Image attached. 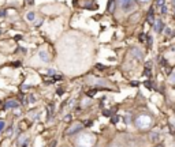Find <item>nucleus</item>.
<instances>
[{"mask_svg": "<svg viewBox=\"0 0 175 147\" xmlns=\"http://www.w3.org/2000/svg\"><path fill=\"white\" fill-rule=\"evenodd\" d=\"M95 142H96V138L92 134H82L77 139V145L80 147H92L95 145Z\"/></svg>", "mask_w": 175, "mask_h": 147, "instance_id": "1", "label": "nucleus"}, {"mask_svg": "<svg viewBox=\"0 0 175 147\" xmlns=\"http://www.w3.org/2000/svg\"><path fill=\"white\" fill-rule=\"evenodd\" d=\"M136 124H137V127H138L140 130H147V128L151 127L152 119L149 117V116H147V115H141V116L137 117Z\"/></svg>", "mask_w": 175, "mask_h": 147, "instance_id": "2", "label": "nucleus"}, {"mask_svg": "<svg viewBox=\"0 0 175 147\" xmlns=\"http://www.w3.org/2000/svg\"><path fill=\"white\" fill-rule=\"evenodd\" d=\"M118 3H119V6L126 11H129V10L136 7V0H118Z\"/></svg>", "mask_w": 175, "mask_h": 147, "instance_id": "3", "label": "nucleus"}, {"mask_svg": "<svg viewBox=\"0 0 175 147\" xmlns=\"http://www.w3.org/2000/svg\"><path fill=\"white\" fill-rule=\"evenodd\" d=\"M81 128H82V124L81 123H77V124H73L71 127L69 128V130L66 131V135H73L74 132H78V131L81 130Z\"/></svg>", "mask_w": 175, "mask_h": 147, "instance_id": "4", "label": "nucleus"}, {"mask_svg": "<svg viewBox=\"0 0 175 147\" xmlns=\"http://www.w3.org/2000/svg\"><path fill=\"white\" fill-rule=\"evenodd\" d=\"M6 109H13V108H18V101L17 100H10L4 104Z\"/></svg>", "mask_w": 175, "mask_h": 147, "instance_id": "5", "label": "nucleus"}, {"mask_svg": "<svg viewBox=\"0 0 175 147\" xmlns=\"http://www.w3.org/2000/svg\"><path fill=\"white\" fill-rule=\"evenodd\" d=\"M156 6L160 8V12H166L167 11V7H166V2L164 0H156Z\"/></svg>", "mask_w": 175, "mask_h": 147, "instance_id": "6", "label": "nucleus"}, {"mask_svg": "<svg viewBox=\"0 0 175 147\" xmlns=\"http://www.w3.org/2000/svg\"><path fill=\"white\" fill-rule=\"evenodd\" d=\"M39 56L41 57L43 61H45V63L49 61V56H48V53H47L45 51H40V52H39Z\"/></svg>", "mask_w": 175, "mask_h": 147, "instance_id": "7", "label": "nucleus"}, {"mask_svg": "<svg viewBox=\"0 0 175 147\" xmlns=\"http://www.w3.org/2000/svg\"><path fill=\"white\" fill-rule=\"evenodd\" d=\"M26 18H28L29 21H34L36 14H34V12H28V15H26Z\"/></svg>", "mask_w": 175, "mask_h": 147, "instance_id": "8", "label": "nucleus"}, {"mask_svg": "<svg viewBox=\"0 0 175 147\" xmlns=\"http://www.w3.org/2000/svg\"><path fill=\"white\" fill-rule=\"evenodd\" d=\"M168 81H170L171 85H175V72H172V74L170 75V79H168Z\"/></svg>", "mask_w": 175, "mask_h": 147, "instance_id": "9", "label": "nucleus"}, {"mask_svg": "<svg viewBox=\"0 0 175 147\" xmlns=\"http://www.w3.org/2000/svg\"><path fill=\"white\" fill-rule=\"evenodd\" d=\"M156 30H157V32L162 30V21H156Z\"/></svg>", "mask_w": 175, "mask_h": 147, "instance_id": "10", "label": "nucleus"}, {"mask_svg": "<svg viewBox=\"0 0 175 147\" xmlns=\"http://www.w3.org/2000/svg\"><path fill=\"white\" fill-rule=\"evenodd\" d=\"M3 128H4V121H0V132H2Z\"/></svg>", "mask_w": 175, "mask_h": 147, "instance_id": "11", "label": "nucleus"}, {"mask_svg": "<svg viewBox=\"0 0 175 147\" xmlns=\"http://www.w3.org/2000/svg\"><path fill=\"white\" fill-rule=\"evenodd\" d=\"M55 146H56V142H54V143L51 145V147H55Z\"/></svg>", "mask_w": 175, "mask_h": 147, "instance_id": "12", "label": "nucleus"}, {"mask_svg": "<svg viewBox=\"0 0 175 147\" xmlns=\"http://www.w3.org/2000/svg\"><path fill=\"white\" fill-rule=\"evenodd\" d=\"M138 2H148V0H138Z\"/></svg>", "mask_w": 175, "mask_h": 147, "instance_id": "13", "label": "nucleus"}, {"mask_svg": "<svg viewBox=\"0 0 175 147\" xmlns=\"http://www.w3.org/2000/svg\"><path fill=\"white\" fill-rule=\"evenodd\" d=\"M172 4H174V7H175V0H172Z\"/></svg>", "mask_w": 175, "mask_h": 147, "instance_id": "14", "label": "nucleus"}, {"mask_svg": "<svg viewBox=\"0 0 175 147\" xmlns=\"http://www.w3.org/2000/svg\"><path fill=\"white\" fill-rule=\"evenodd\" d=\"M111 147H119V146H111Z\"/></svg>", "mask_w": 175, "mask_h": 147, "instance_id": "15", "label": "nucleus"}, {"mask_svg": "<svg viewBox=\"0 0 175 147\" xmlns=\"http://www.w3.org/2000/svg\"><path fill=\"white\" fill-rule=\"evenodd\" d=\"M32 2H33V0H29V3H32Z\"/></svg>", "mask_w": 175, "mask_h": 147, "instance_id": "16", "label": "nucleus"}, {"mask_svg": "<svg viewBox=\"0 0 175 147\" xmlns=\"http://www.w3.org/2000/svg\"><path fill=\"white\" fill-rule=\"evenodd\" d=\"M156 147H162V146H156Z\"/></svg>", "mask_w": 175, "mask_h": 147, "instance_id": "17", "label": "nucleus"}, {"mask_svg": "<svg viewBox=\"0 0 175 147\" xmlns=\"http://www.w3.org/2000/svg\"><path fill=\"white\" fill-rule=\"evenodd\" d=\"M0 33H2V30H0Z\"/></svg>", "mask_w": 175, "mask_h": 147, "instance_id": "18", "label": "nucleus"}]
</instances>
